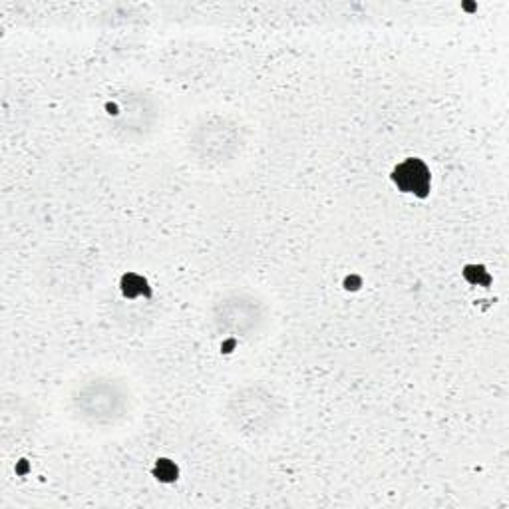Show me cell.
Here are the masks:
<instances>
[{"mask_svg": "<svg viewBox=\"0 0 509 509\" xmlns=\"http://www.w3.org/2000/svg\"><path fill=\"white\" fill-rule=\"evenodd\" d=\"M392 181L402 193H414L416 197H426L430 191V171L422 159H406L394 169Z\"/></svg>", "mask_w": 509, "mask_h": 509, "instance_id": "6da1fadb", "label": "cell"}, {"mask_svg": "<svg viewBox=\"0 0 509 509\" xmlns=\"http://www.w3.org/2000/svg\"><path fill=\"white\" fill-rule=\"evenodd\" d=\"M157 476H161V480H173L177 476V470L173 466H169L167 460H161L157 464Z\"/></svg>", "mask_w": 509, "mask_h": 509, "instance_id": "7a4b0ae2", "label": "cell"}]
</instances>
